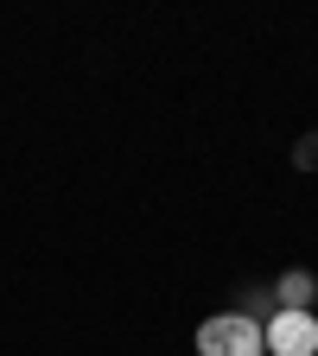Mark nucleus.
<instances>
[{
    "label": "nucleus",
    "instance_id": "nucleus-3",
    "mask_svg": "<svg viewBox=\"0 0 318 356\" xmlns=\"http://www.w3.org/2000/svg\"><path fill=\"white\" fill-rule=\"evenodd\" d=\"M312 293H318V280H312V274H287V280H280V305H287V312H305V305H312Z\"/></svg>",
    "mask_w": 318,
    "mask_h": 356
},
{
    "label": "nucleus",
    "instance_id": "nucleus-2",
    "mask_svg": "<svg viewBox=\"0 0 318 356\" xmlns=\"http://www.w3.org/2000/svg\"><path fill=\"white\" fill-rule=\"evenodd\" d=\"M261 343H267V356H318V318L280 305L274 318L261 325Z\"/></svg>",
    "mask_w": 318,
    "mask_h": 356
},
{
    "label": "nucleus",
    "instance_id": "nucleus-4",
    "mask_svg": "<svg viewBox=\"0 0 318 356\" xmlns=\"http://www.w3.org/2000/svg\"><path fill=\"white\" fill-rule=\"evenodd\" d=\"M299 165H318V134H312V140H299V153H293Z\"/></svg>",
    "mask_w": 318,
    "mask_h": 356
},
{
    "label": "nucleus",
    "instance_id": "nucleus-1",
    "mask_svg": "<svg viewBox=\"0 0 318 356\" xmlns=\"http://www.w3.org/2000/svg\"><path fill=\"white\" fill-rule=\"evenodd\" d=\"M261 325L248 312H216V318L198 325V356H261Z\"/></svg>",
    "mask_w": 318,
    "mask_h": 356
}]
</instances>
